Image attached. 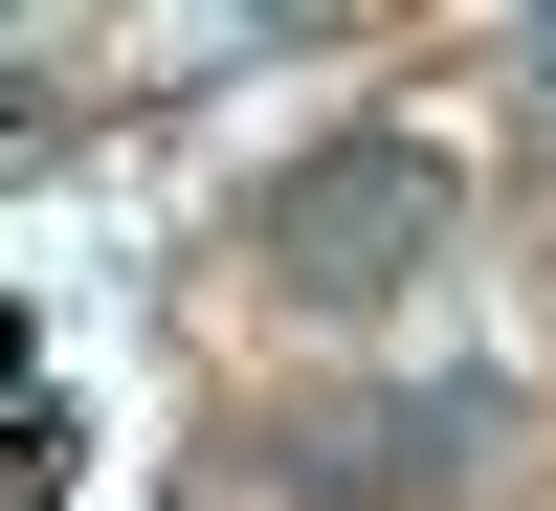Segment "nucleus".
I'll return each mask as SVG.
<instances>
[{"instance_id": "nucleus-1", "label": "nucleus", "mask_w": 556, "mask_h": 511, "mask_svg": "<svg viewBox=\"0 0 556 511\" xmlns=\"http://www.w3.org/2000/svg\"><path fill=\"white\" fill-rule=\"evenodd\" d=\"M424 245H445V156H424V133H334V156L290 178V222H267L290 290H401Z\"/></svg>"}, {"instance_id": "nucleus-2", "label": "nucleus", "mask_w": 556, "mask_h": 511, "mask_svg": "<svg viewBox=\"0 0 556 511\" xmlns=\"http://www.w3.org/2000/svg\"><path fill=\"white\" fill-rule=\"evenodd\" d=\"M445 445H468L445 400H356V423H290V489H312V511H379V489H424Z\"/></svg>"}]
</instances>
